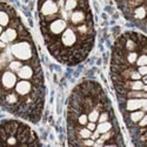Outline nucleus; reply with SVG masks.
<instances>
[{
	"instance_id": "1",
	"label": "nucleus",
	"mask_w": 147,
	"mask_h": 147,
	"mask_svg": "<svg viewBox=\"0 0 147 147\" xmlns=\"http://www.w3.org/2000/svg\"><path fill=\"white\" fill-rule=\"evenodd\" d=\"M40 31L52 57L74 66L91 53L95 31L87 0H38Z\"/></svg>"
},
{
	"instance_id": "3",
	"label": "nucleus",
	"mask_w": 147,
	"mask_h": 147,
	"mask_svg": "<svg viewBox=\"0 0 147 147\" xmlns=\"http://www.w3.org/2000/svg\"><path fill=\"white\" fill-rule=\"evenodd\" d=\"M124 16L134 25L145 31L146 25V0H115Z\"/></svg>"
},
{
	"instance_id": "2",
	"label": "nucleus",
	"mask_w": 147,
	"mask_h": 147,
	"mask_svg": "<svg viewBox=\"0 0 147 147\" xmlns=\"http://www.w3.org/2000/svg\"><path fill=\"white\" fill-rule=\"evenodd\" d=\"M3 145H41L36 134L24 122L6 120L0 124V146Z\"/></svg>"
}]
</instances>
